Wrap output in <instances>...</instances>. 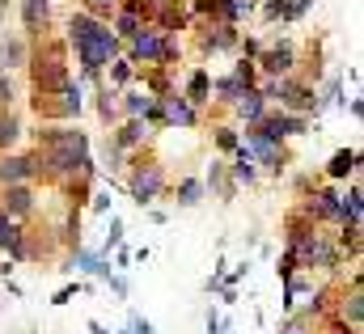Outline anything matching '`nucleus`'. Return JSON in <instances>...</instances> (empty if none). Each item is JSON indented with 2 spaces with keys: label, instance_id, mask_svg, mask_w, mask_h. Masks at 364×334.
Masks as SVG:
<instances>
[{
  "label": "nucleus",
  "instance_id": "8",
  "mask_svg": "<svg viewBox=\"0 0 364 334\" xmlns=\"http://www.w3.org/2000/svg\"><path fill=\"white\" fill-rule=\"evenodd\" d=\"M356 169V153L348 149V153H335V161H331V178H348Z\"/></svg>",
  "mask_w": 364,
  "mask_h": 334
},
{
  "label": "nucleus",
  "instance_id": "3",
  "mask_svg": "<svg viewBox=\"0 0 364 334\" xmlns=\"http://www.w3.org/2000/svg\"><path fill=\"white\" fill-rule=\"evenodd\" d=\"M157 190H161V169H157V166L140 169V173H136V182H132V195H136V203H149Z\"/></svg>",
  "mask_w": 364,
  "mask_h": 334
},
{
  "label": "nucleus",
  "instance_id": "6",
  "mask_svg": "<svg viewBox=\"0 0 364 334\" xmlns=\"http://www.w3.org/2000/svg\"><path fill=\"white\" fill-rule=\"evenodd\" d=\"M4 203H9V212H13V216H26V212H30V190H26V186H9Z\"/></svg>",
  "mask_w": 364,
  "mask_h": 334
},
{
  "label": "nucleus",
  "instance_id": "12",
  "mask_svg": "<svg viewBox=\"0 0 364 334\" xmlns=\"http://www.w3.org/2000/svg\"><path fill=\"white\" fill-rule=\"evenodd\" d=\"M203 93H208V77H203V72H195V77H191V102H208Z\"/></svg>",
  "mask_w": 364,
  "mask_h": 334
},
{
  "label": "nucleus",
  "instance_id": "9",
  "mask_svg": "<svg viewBox=\"0 0 364 334\" xmlns=\"http://www.w3.org/2000/svg\"><path fill=\"white\" fill-rule=\"evenodd\" d=\"M21 13H26V26H30V30H38V21L47 17V0H26V9H21Z\"/></svg>",
  "mask_w": 364,
  "mask_h": 334
},
{
  "label": "nucleus",
  "instance_id": "4",
  "mask_svg": "<svg viewBox=\"0 0 364 334\" xmlns=\"http://www.w3.org/2000/svg\"><path fill=\"white\" fill-rule=\"evenodd\" d=\"M30 173H34V161H26V157H4L0 161V182H9V186L26 182Z\"/></svg>",
  "mask_w": 364,
  "mask_h": 334
},
{
  "label": "nucleus",
  "instance_id": "13",
  "mask_svg": "<svg viewBox=\"0 0 364 334\" xmlns=\"http://www.w3.org/2000/svg\"><path fill=\"white\" fill-rule=\"evenodd\" d=\"M170 119H178V123H195L191 106H186V102H174V97H170Z\"/></svg>",
  "mask_w": 364,
  "mask_h": 334
},
{
  "label": "nucleus",
  "instance_id": "1",
  "mask_svg": "<svg viewBox=\"0 0 364 334\" xmlns=\"http://www.w3.org/2000/svg\"><path fill=\"white\" fill-rule=\"evenodd\" d=\"M68 30H73V43H77V51H81L85 72H97V68L110 60V51H114V34H110V26L93 21V17H85V13H73Z\"/></svg>",
  "mask_w": 364,
  "mask_h": 334
},
{
  "label": "nucleus",
  "instance_id": "15",
  "mask_svg": "<svg viewBox=\"0 0 364 334\" xmlns=\"http://www.w3.org/2000/svg\"><path fill=\"white\" fill-rule=\"evenodd\" d=\"M178 203H199V182H182V190H178Z\"/></svg>",
  "mask_w": 364,
  "mask_h": 334
},
{
  "label": "nucleus",
  "instance_id": "16",
  "mask_svg": "<svg viewBox=\"0 0 364 334\" xmlns=\"http://www.w3.org/2000/svg\"><path fill=\"white\" fill-rule=\"evenodd\" d=\"M233 173H237V182H250V178H255V161H250V157L242 153V157H237V169H233Z\"/></svg>",
  "mask_w": 364,
  "mask_h": 334
},
{
  "label": "nucleus",
  "instance_id": "7",
  "mask_svg": "<svg viewBox=\"0 0 364 334\" xmlns=\"http://www.w3.org/2000/svg\"><path fill=\"white\" fill-rule=\"evenodd\" d=\"M288 68H292V47L284 43V47H275L267 55V72H288Z\"/></svg>",
  "mask_w": 364,
  "mask_h": 334
},
{
  "label": "nucleus",
  "instance_id": "5",
  "mask_svg": "<svg viewBox=\"0 0 364 334\" xmlns=\"http://www.w3.org/2000/svg\"><path fill=\"white\" fill-rule=\"evenodd\" d=\"M237 110H242V119L263 123V93H259V89H242V93H237Z\"/></svg>",
  "mask_w": 364,
  "mask_h": 334
},
{
  "label": "nucleus",
  "instance_id": "10",
  "mask_svg": "<svg viewBox=\"0 0 364 334\" xmlns=\"http://www.w3.org/2000/svg\"><path fill=\"white\" fill-rule=\"evenodd\" d=\"M17 131H21V127H17V119H13V114H4V119H0V149H9V144L17 140Z\"/></svg>",
  "mask_w": 364,
  "mask_h": 334
},
{
  "label": "nucleus",
  "instance_id": "11",
  "mask_svg": "<svg viewBox=\"0 0 364 334\" xmlns=\"http://www.w3.org/2000/svg\"><path fill=\"white\" fill-rule=\"evenodd\" d=\"M77 266H85L93 275H110V266H106L102 258H93V254H77Z\"/></svg>",
  "mask_w": 364,
  "mask_h": 334
},
{
  "label": "nucleus",
  "instance_id": "2",
  "mask_svg": "<svg viewBox=\"0 0 364 334\" xmlns=\"http://www.w3.org/2000/svg\"><path fill=\"white\" fill-rule=\"evenodd\" d=\"M132 55H136V60H161V55H166V43L157 38V30H144V26H140V30L132 34Z\"/></svg>",
  "mask_w": 364,
  "mask_h": 334
},
{
  "label": "nucleus",
  "instance_id": "18",
  "mask_svg": "<svg viewBox=\"0 0 364 334\" xmlns=\"http://www.w3.org/2000/svg\"><path fill=\"white\" fill-rule=\"evenodd\" d=\"M284 334H305V330H301V326H288V330H284Z\"/></svg>",
  "mask_w": 364,
  "mask_h": 334
},
{
  "label": "nucleus",
  "instance_id": "17",
  "mask_svg": "<svg viewBox=\"0 0 364 334\" xmlns=\"http://www.w3.org/2000/svg\"><path fill=\"white\" fill-rule=\"evenodd\" d=\"M132 334H153V326H149V322H140V318H132Z\"/></svg>",
  "mask_w": 364,
  "mask_h": 334
},
{
  "label": "nucleus",
  "instance_id": "14",
  "mask_svg": "<svg viewBox=\"0 0 364 334\" xmlns=\"http://www.w3.org/2000/svg\"><path fill=\"white\" fill-rule=\"evenodd\" d=\"M17 237H21V233L13 229V220H9V216H0V246H13Z\"/></svg>",
  "mask_w": 364,
  "mask_h": 334
}]
</instances>
